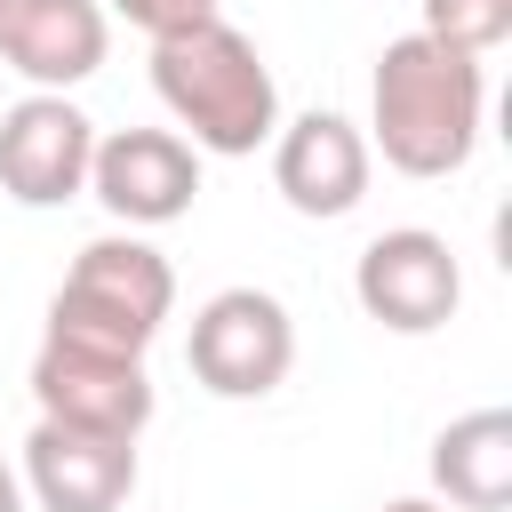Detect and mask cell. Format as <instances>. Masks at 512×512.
Here are the masks:
<instances>
[{
	"mask_svg": "<svg viewBox=\"0 0 512 512\" xmlns=\"http://www.w3.org/2000/svg\"><path fill=\"white\" fill-rule=\"evenodd\" d=\"M480 112H488V80L472 56L400 32L376 56L368 80V152H384V168L400 176H456L480 144Z\"/></svg>",
	"mask_w": 512,
	"mask_h": 512,
	"instance_id": "cell-1",
	"label": "cell"
},
{
	"mask_svg": "<svg viewBox=\"0 0 512 512\" xmlns=\"http://www.w3.org/2000/svg\"><path fill=\"white\" fill-rule=\"evenodd\" d=\"M152 96L168 104L176 136H184L192 152H216V160H248V152L272 144V128H280L272 64H264L256 40H248L240 24H224V16L152 40Z\"/></svg>",
	"mask_w": 512,
	"mask_h": 512,
	"instance_id": "cell-2",
	"label": "cell"
},
{
	"mask_svg": "<svg viewBox=\"0 0 512 512\" xmlns=\"http://www.w3.org/2000/svg\"><path fill=\"white\" fill-rule=\"evenodd\" d=\"M176 304V272L152 240L136 232H104L72 256L56 304H48V344H80V352H112V360H144V344L160 336Z\"/></svg>",
	"mask_w": 512,
	"mask_h": 512,
	"instance_id": "cell-3",
	"label": "cell"
},
{
	"mask_svg": "<svg viewBox=\"0 0 512 512\" xmlns=\"http://www.w3.org/2000/svg\"><path fill=\"white\" fill-rule=\"evenodd\" d=\"M192 376L216 392V400H264L288 384L296 368V320L280 296L264 288H216L200 312H192V344H184Z\"/></svg>",
	"mask_w": 512,
	"mask_h": 512,
	"instance_id": "cell-4",
	"label": "cell"
},
{
	"mask_svg": "<svg viewBox=\"0 0 512 512\" xmlns=\"http://www.w3.org/2000/svg\"><path fill=\"white\" fill-rule=\"evenodd\" d=\"M352 296H360V312H368L376 328H392V336H432V328L456 320L464 272H456V248H448L440 232L392 224V232H376V240L360 248Z\"/></svg>",
	"mask_w": 512,
	"mask_h": 512,
	"instance_id": "cell-5",
	"label": "cell"
},
{
	"mask_svg": "<svg viewBox=\"0 0 512 512\" xmlns=\"http://www.w3.org/2000/svg\"><path fill=\"white\" fill-rule=\"evenodd\" d=\"M88 160H96V120L72 96H16L0 112V192L16 208H64L88 192Z\"/></svg>",
	"mask_w": 512,
	"mask_h": 512,
	"instance_id": "cell-6",
	"label": "cell"
},
{
	"mask_svg": "<svg viewBox=\"0 0 512 512\" xmlns=\"http://www.w3.org/2000/svg\"><path fill=\"white\" fill-rule=\"evenodd\" d=\"M32 400H40L48 424L104 432V440H136V432L152 424V376H144V360L48 344V336H40V352H32Z\"/></svg>",
	"mask_w": 512,
	"mask_h": 512,
	"instance_id": "cell-7",
	"label": "cell"
},
{
	"mask_svg": "<svg viewBox=\"0 0 512 512\" xmlns=\"http://www.w3.org/2000/svg\"><path fill=\"white\" fill-rule=\"evenodd\" d=\"M88 192L104 200L112 224H176L200 192V152L176 136V128H120V136H96V160H88Z\"/></svg>",
	"mask_w": 512,
	"mask_h": 512,
	"instance_id": "cell-8",
	"label": "cell"
},
{
	"mask_svg": "<svg viewBox=\"0 0 512 512\" xmlns=\"http://www.w3.org/2000/svg\"><path fill=\"white\" fill-rule=\"evenodd\" d=\"M368 136L344 120V112H296L288 128H272V184L296 216H352L368 200Z\"/></svg>",
	"mask_w": 512,
	"mask_h": 512,
	"instance_id": "cell-9",
	"label": "cell"
},
{
	"mask_svg": "<svg viewBox=\"0 0 512 512\" xmlns=\"http://www.w3.org/2000/svg\"><path fill=\"white\" fill-rule=\"evenodd\" d=\"M24 488L40 512H120L136 496V440H104L40 416L24 432Z\"/></svg>",
	"mask_w": 512,
	"mask_h": 512,
	"instance_id": "cell-10",
	"label": "cell"
},
{
	"mask_svg": "<svg viewBox=\"0 0 512 512\" xmlns=\"http://www.w3.org/2000/svg\"><path fill=\"white\" fill-rule=\"evenodd\" d=\"M112 48L104 0H8L0 8V64L24 72L40 96L80 88Z\"/></svg>",
	"mask_w": 512,
	"mask_h": 512,
	"instance_id": "cell-11",
	"label": "cell"
},
{
	"mask_svg": "<svg viewBox=\"0 0 512 512\" xmlns=\"http://www.w3.org/2000/svg\"><path fill=\"white\" fill-rule=\"evenodd\" d=\"M432 488L448 512H504L512 504V408H472L432 440Z\"/></svg>",
	"mask_w": 512,
	"mask_h": 512,
	"instance_id": "cell-12",
	"label": "cell"
},
{
	"mask_svg": "<svg viewBox=\"0 0 512 512\" xmlns=\"http://www.w3.org/2000/svg\"><path fill=\"white\" fill-rule=\"evenodd\" d=\"M416 32L480 64V56H496L512 40V0H424V24Z\"/></svg>",
	"mask_w": 512,
	"mask_h": 512,
	"instance_id": "cell-13",
	"label": "cell"
},
{
	"mask_svg": "<svg viewBox=\"0 0 512 512\" xmlns=\"http://www.w3.org/2000/svg\"><path fill=\"white\" fill-rule=\"evenodd\" d=\"M112 16H128L136 32H184V24H208L216 16V0H112Z\"/></svg>",
	"mask_w": 512,
	"mask_h": 512,
	"instance_id": "cell-14",
	"label": "cell"
},
{
	"mask_svg": "<svg viewBox=\"0 0 512 512\" xmlns=\"http://www.w3.org/2000/svg\"><path fill=\"white\" fill-rule=\"evenodd\" d=\"M0 512H24V480L8 472V456H0Z\"/></svg>",
	"mask_w": 512,
	"mask_h": 512,
	"instance_id": "cell-15",
	"label": "cell"
},
{
	"mask_svg": "<svg viewBox=\"0 0 512 512\" xmlns=\"http://www.w3.org/2000/svg\"><path fill=\"white\" fill-rule=\"evenodd\" d=\"M384 512H448V504H432V496H392Z\"/></svg>",
	"mask_w": 512,
	"mask_h": 512,
	"instance_id": "cell-16",
	"label": "cell"
},
{
	"mask_svg": "<svg viewBox=\"0 0 512 512\" xmlns=\"http://www.w3.org/2000/svg\"><path fill=\"white\" fill-rule=\"evenodd\" d=\"M0 8H8V0H0Z\"/></svg>",
	"mask_w": 512,
	"mask_h": 512,
	"instance_id": "cell-17",
	"label": "cell"
}]
</instances>
